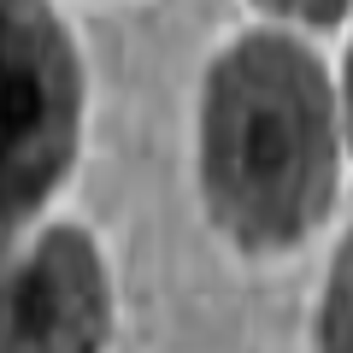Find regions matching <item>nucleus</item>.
Instances as JSON below:
<instances>
[{
	"mask_svg": "<svg viewBox=\"0 0 353 353\" xmlns=\"http://www.w3.org/2000/svg\"><path fill=\"white\" fill-rule=\"evenodd\" d=\"M265 12H283V18H294V24H312V30H330V24H341V12H347L353 0H259Z\"/></svg>",
	"mask_w": 353,
	"mask_h": 353,
	"instance_id": "39448f33",
	"label": "nucleus"
},
{
	"mask_svg": "<svg viewBox=\"0 0 353 353\" xmlns=\"http://www.w3.org/2000/svg\"><path fill=\"white\" fill-rule=\"evenodd\" d=\"M201 189L236 248H294L336 201V101L312 53L283 30L224 48L201 88Z\"/></svg>",
	"mask_w": 353,
	"mask_h": 353,
	"instance_id": "f257e3e1",
	"label": "nucleus"
},
{
	"mask_svg": "<svg viewBox=\"0 0 353 353\" xmlns=\"http://www.w3.org/2000/svg\"><path fill=\"white\" fill-rule=\"evenodd\" d=\"M0 212L18 236L71 171L83 124V71L48 0H0Z\"/></svg>",
	"mask_w": 353,
	"mask_h": 353,
	"instance_id": "f03ea898",
	"label": "nucleus"
},
{
	"mask_svg": "<svg viewBox=\"0 0 353 353\" xmlns=\"http://www.w3.org/2000/svg\"><path fill=\"white\" fill-rule=\"evenodd\" d=\"M341 88H347V136H353V48H347V77H341Z\"/></svg>",
	"mask_w": 353,
	"mask_h": 353,
	"instance_id": "423d86ee",
	"label": "nucleus"
},
{
	"mask_svg": "<svg viewBox=\"0 0 353 353\" xmlns=\"http://www.w3.org/2000/svg\"><path fill=\"white\" fill-rule=\"evenodd\" d=\"M106 330H112V289L94 236L53 224L12 253L0 353H101Z\"/></svg>",
	"mask_w": 353,
	"mask_h": 353,
	"instance_id": "7ed1b4c3",
	"label": "nucleus"
},
{
	"mask_svg": "<svg viewBox=\"0 0 353 353\" xmlns=\"http://www.w3.org/2000/svg\"><path fill=\"white\" fill-rule=\"evenodd\" d=\"M318 353H353V236L336 248L330 289L318 306Z\"/></svg>",
	"mask_w": 353,
	"mask_h": 353,
	"instance_id": "20e7f679",
	"label": "nucleus"
}]
</instances>
